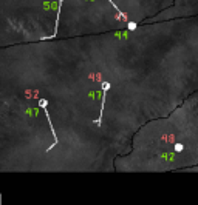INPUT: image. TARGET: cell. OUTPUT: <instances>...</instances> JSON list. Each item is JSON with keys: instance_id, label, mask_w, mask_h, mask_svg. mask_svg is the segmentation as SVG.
<instances>
[{"instance_id": "6", "label": "cell", "mask_w": 198, "mask_h": 205, "mask_svg": "<svg viewBox=\"0 0 198 205\" xmlns=\"http://www.w3.org/2000/svg\"><path fill=\"white\" fill-rule=\"evenodd\" d=\"M183 150H184L183 143H175V145H173V151L175 153H179V151H183Z\"/></svg>"}, {"instance_id": "4", "label": "cell", "mask_w": 198, "mask_h": 205, "mask_svg": "<svg viewBox=\"0 0 198 205\" xmlns=\"http://www.w3.org/2000/svg\"><path fill=\"white\" fill-rule=\"evenodd\" d=\"M109 2L113 5V8H115V11L118 13V16H119V19H122V20H127V16H125V13H122L121 9H119L118 6H116V3H113V0H109Z\"/></svg>"}, {"instance_id": "3", "label": "cell", "mask_w": 198, "mask_h": 205, "mask_svg": "<svg viewBox=\"0 0 198 205\" xmlns=\"http://www.w3.org/2000/svg\"><path fill=\"white\" fill-rule=\"evenodd\" d=\"M62 3H64V0H57V16H56V28H54V34L48 35V37H42V40H50V39H53V37H56V34H57V26H59V17H61V11H62Z\"/></svg>"}, {"instance_id": "1", "label": "cell", "mask_w": 198, "mask_h": 205, "mask_svg": "<svg viewBox=\"0 0 198 205\" xmlns=\"http://www.w3.org/2000/svg\"><path fill=\"white\" fill-rule=\"evenodd\" d=\"M39 106L44 110V113H45V116H46V120H48V123H50V130H51V133H53V137H54V142H53V145H50L46 148V151H51L53 148H54L57 143H59V139H57V134H56V130H54V126H53V122H51V117H50V113H48V100H45V99H40L39 100Z\"/></svg>"}, {"instance_id": "2", "label": "cell", "mask_w": 198, "mask_h": 205, "mask_svg": "<svg viewBox=\"0 0 198 205\" xmlns=\"http://www.w3.org/2000/svg\"><path fill=\"white\" fill-rule=\"evenodd\" d=\"M101 89H102V102H101V111H99V117L93 120L94 125L101 126V123H102V116H104V108H105V97H107V93H109V89H112V83L104 80L102 83H101Z\"/></svg>"}, {"instance_id": "7", "label": "cell", "mask_w": 198, "mask_h": 205, "mask_svg": "<svg viewBox=\"0 0 198 205\" xmlns=\"http://www.w3.org/2000/svg\"><path fill=\"white\" fill-rule=\"evenodd\" d=\"M181 171H198V167H192V168H184Z\"/></svg>"}, {"instance_id": "5", "label": "cell", "mask_w": 198, "mask_h": 205, "mask_svg": "<svg viewBox=\"0 0 198 205\" xmlns=\"http://www.w3.org/2000/svg\"><path fill=\"white\" fill-rule=\"evenodd\" d=\"M138 28V25H136V23L135 22H127V29H129V31H135V29Z\"/></svg>"}]
</instances>
